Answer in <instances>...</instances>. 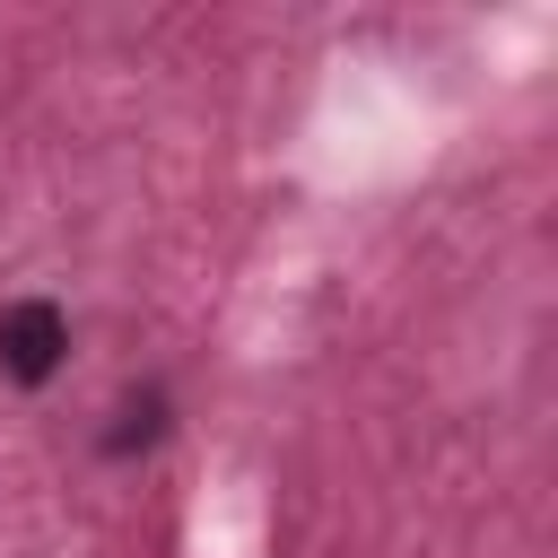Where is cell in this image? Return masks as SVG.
I'll return each mask as SVG.
<instances>
[{"instance_id":"cell-1","label":"cell","mask_w":558,"mask_h":558,"mask_svg":"<svg viewBox=\"0 0 558 558\" xmlns=\"http://www.w3.org/2000/svg\"><path fill=\"white\" fill-rule=\"evenodd\" d=\"M61 349H70V323H61L52 296H17V305L0 314V375H9V384H26V392L52 384Z\"/></svg>"},{"instance_id":"cell-2","label":"cell","mask_w":558,"mask_h":558,"mask_svg":"<svg viewBox=\"0 0 558 558\" xmlns=\"http://www.w3.org/2000/svg\"><path fill=\"white\" fill-rule=\"evenodd\" d=\"M166 436V392H140V401H122V427L105 436V453H131V445H157Z\"/></svg>"}]
</instances>
